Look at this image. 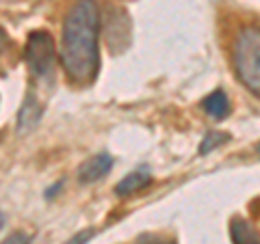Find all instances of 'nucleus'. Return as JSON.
Masks as SVG:
<instances>
[{"label": "nucleus", "instance_id": "7", "mask_svg": "<svg viewBox=\"0 0 260 244\" xmlns=\"http://www.w3.org/2000/svg\"><path fill=\"white\" fill-rule=\"evenodd\" d=\"M202 106H204V110L215 119H223L228 112H230V102H228L223 91H213L208 97H204Z\"/></svg>", "mask_w": 260, "mask_h": 244}, {"label": "nucleus", "instance_id": "3", "mask_svg": "<svg viewBox=\"0 0 260 244\" xmlns=\"http://www.w3.org/2000/svg\"><path fill=\"white\" fill-rule=\"evenodd\" d=\"M24 61H26L30 74L35 78H48L54 67V39L50 32L35 30L28 35L26 50H24Z\"/></svg>", "mask_w": 260, "mask_h": 244}, {"label": "nucleus", "instance_id": "4", "mask_svg": "<svg viewBox=\"0 0 260 244\" xmlns=\"http://www.w3.org/2000/svg\"><path fill=\"white\" fill-rule=\"evenodd\" d=\"M111 167H113V158L109 153H98V156H91L78 167V180L83 184L102 180V177L111 171Z\"/></svg>", "mask_w": 260, "mask_h": 244}, {"label": "nucleus", "instance_id": "1", "mask_svg": "<svg viewBox=\"0 0 260 244\" xmlns=\"http://www.w3.org/2000/svg\"><path fill=\"white\" fill-rule=\"evenodd\" d=\"M100 11L95 0H76L63 24L61 63L72 83H89L98 71Z\"/></svg>", "mask_w": 260, "mask_h": 244}, {"label": "nucleus", "instance_id": "12", "mask_svg": "<svg viewBox=\"0 0 260 244\" xmlns=\"http://www.w3.org/2000/svg\"><path fill=\"white\" fill-rule=\"evenodd\" d=\"M89 238H91V233H89V231H85V233L76 235L74 240H70V244H85V240H89Z\"/></svg>", "mask_w": 260, "mask_h": 244}, {"label": "nucleus", "instance_id": "6", "mask_svg": "<svg viewBox=\"0 0 260 244\" xmlns=\"http://www.w3.org/2000/svg\"><path fill=\"white\" fill-rule=\"evenodd\" d=\"M39 115H42V108H39V104L35 102V97L28 95L26 102H24V106L20 110V117H18V132H28V130L32 128L39 121Z\"/></svg>", "mask_w": 260, "mask_h": 244}, {"label": "nucleus", "instance_id": "11", "mask_svg": "<svg viewBox=\"0 0 260 244\" xmlns=\"http://www.w3.org/2000/svg\"><path fill=\"white\" fill-rule=\"evenodd\" d=\"M30 242V235L28 233H24V231H13L9 238L3 240L0 244H28Z\"/></svg>", "mask_w": 260, "mask_h": 244}, {"label": "nucleus", "instance_id": "10", "mask_svg": "<svg viewBox=\"0 0 260 244\" xmlns=\"http://www.w3.org/2000/svg\"><path fill=\"white\" fill-rule=\"evenodd\" d=\"M137 244H176V242L160 238V235H156V233H143V235L137 238Z\"/></svg>", "mask_w": 260, "mask_h": 244}, {"label": "nucleus", "instance_id": "14", "mask_svg": "<svg viewBox=\"0 0 260 244\" xmlns=\"http://www.w3.org/2000/svg\"><path fill=\"white\" fill-rule=\"evenodd\" d=\"M3 225H5V218H3V214H0V229H3Z\"/></svg>", "mask_w": 260, "mask_h": 244}, {"label": "nucleus", "instance_id": "2", "mask_svg": "<svg viewBox=\"0 0 260 244\" xmlns=\"http://www.w3.org/2000/svg\"><path fill=\"white\" fill-rule=\"evenodd\" d=\"M234 65L243 85L260 97V28H243L234 46Z\"/></svg>", "mask_w": 260, "mask_h": 244}, {"label": "nucleus", "instance_id": "9", "mask_svg": "<svg viewBox=\"0 0 260 244\" xmlns=\"http://www.w3.org/2000/svg\"><path fill=\"white\" fill-rule=\"evenodd\" d=\"M225 141H228V136H225V134H221V132H210V134L206 136V141L202 143L200 151H202V153H206V151L213 149L215 145H221V143H225Z\"/></svg>", "mask_w": 260, "mask_h": 244}, {"label": "nucleus", "instance_id": "8", "mask_svg": "<svg viewBox=\"0 0 260 244\" xmlns=\"http://www.w3.org/2000/svg\"><path fill=\"white\" fill-rule=\"evenodd\" d=\"M230 235H232V242L234 244H260V235L256 233V229L249 223L241 221V218L232 221Z\"/></svg>", "mask_w": 260, "mask_h": 244}, {"label": "nucleus", "instance_id": "13", "mask_svg": "<svg viewBox=\"0 0 260 244\" xmlns=\"http://www.w3.org/2000/svg\"><path fill=\"white\" fill-rule=\"evenodd\" d=\"M5 46H7V32L3 30V26H0V52L5 50Z\"/></svg>", "mask_w": 260, "mask_h": 244}, {"label": "nucleus", "instance_id": "5", "mask_svg": "<svg viewBox=\"0 0 260 244\" xmlns=\"http://www.w3.org/2000/svg\"><path fill=\"white\" fill-rule=\"evenodd\" d=\"M148 182H150V171L148 169H137V171H133V173L126 175L124 180L117 184L115 192L119 194V197H126V194H130V192L141 190Z\"/></svg>", "mask_w": 260, "mask_h": 244}]
</instances>
